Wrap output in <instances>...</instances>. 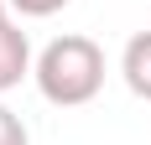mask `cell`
Segmentation results:
<instances>
[{"instance_id": "7a4b0ae2", "label": "cell", "mask_w": 151, "mask_h": 145, "mask_svg": "<svg viewBox=\"0 0 151 145\" xmlns=\"http://www.w3.org/2000/svg\"><path fill=\"white\" fill-rule=\"evenodd\" d=\"M37 68L31 62V42H26V31L16 26V21H0V93H11L26 72Z\"/></svg>"}, {"instance_id": "277c9868", "label": "cell", "mask_w": 151, "mask_h": 145, "mask_svg": "<svg viewBox=\"0 0 151 145\" xmlns=\"http://www.w3.org/2000/svg\"><path fill=\"white\" fill-rule=\"evenodd\" d=\"M0 145H26V124H21L16 109H5V104H0Z\"/></svg>"}, {"instance_id": "5b68a950", "label": "cell", "mask_w": 151, "mask_h": 145, "mask_svg": "<svg viewBox=\"0 0 151 145\" xmlns=\"http://www.w3.org/2000/svg\"><path fill=\"white\" fill-rule=\"evenodd\" d=\"M68 0H11V11H21V16H52V11H63Z\"/></svg>"}, {"instance_id": "6da1fadb", "label": "cell", "mask_w": 151, "mask_h": 145, "mask_svg": "<svg viewBox=\"0 0 151 145\" xmlns=\"http://www.w3.org/2000/svg\"><path fill=\"white\" fill-rule=\"evenodd\" d=\"M37 88H42L47 104H58V109H78V104H89L99 88H104V52L94 36H58V42L42 47V57L31 68Z\"/></svg>"}, {"instance_id": "8992f818", "label": "cell", "mask_w": 151, "mask_h": 145, "mask_svg": "<svg viewBox=\"0 0 151 145\" xmlns=\"http://www.w3.org/2000/svg\"><path fill=\"white\" fill-rule=\"evenodd\" d=\"M5 5H11V0H0V21H5Z\"/></svg>"}, {"instance_id": "3957f363", "label": "cell", "mask_w": 151, "mask_h": 145, "mask_svg": "<svg viewBox=\"0 0 151 145\" xmlns=\"http://www.w3.org/2000/svg\"><path fill=\"white\" fill-rule=\"evenodd\" d=\"M120 72H125V88L136 99L151 104V31H136L120 52Z\"/></svg>"}]
</instances>
